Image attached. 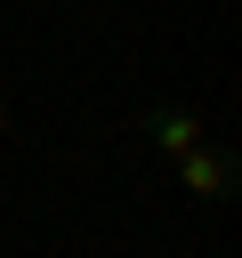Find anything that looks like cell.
<instances>
[{
	"label": "cell",
	"instance_id": "1",
	"mask_svg": "<svg viewBox=\"0 0 242 258\" xmlns=\"http://www.w3.org/2000/svg\"><path fill=\"white\" fill-rule=\"evenodd\" d=\"M177 185H186V202H226L234 194V153L218 137H202L194 153H177Z\"/></svg>",
	"mask_w": 242,
	"mask_h": 258
},
{
	"label": "cell",
	"instance_id": "2",
	"mask_svg": "<svg viewBox=\"0 0 242 258\" xmlns=\"http://www.w3.org/2000/svg\"><path fill=\"white\" fill-rule=\"evenodd\" d=\"M137 137H153V145H161V153L177 161V153H194V145H202L210 129H202V121H194L186 105H145V113H137Z\"/></svg>",
	"mask_w": 242,
	"mask_h": 258
}]
</instances>
